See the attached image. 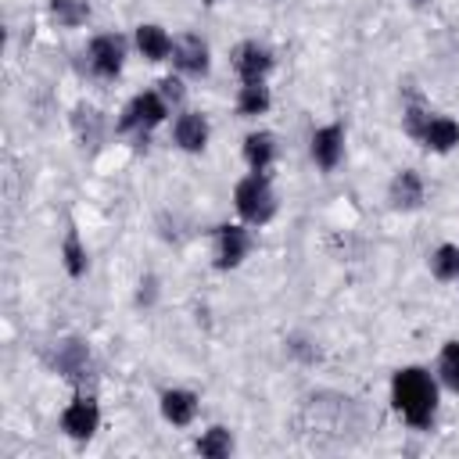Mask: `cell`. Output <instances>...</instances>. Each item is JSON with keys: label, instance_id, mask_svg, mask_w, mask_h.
<instances>
[{"label": "cell", "instance_id": "cell-5", "mask_svg": "<svg viewBox=\"0 0 459 459\" xmlns=\"http://www.w3.org/2000/svg\"><path fill=\"white\" fill-rule=\"evenodd\" d=\"M122 61H126V43L118 36H97L90 43V68H93V75L115 79L122 72Z\"/></svg>", "mask_w": 459, "mask_h": 459}, {"label": "cell", "instance_id": "cell-1", "mask_svg": "<svg viewBox=\"0 0 459 459\" xmlns=\"http://www.w3.org/2000/svg\"><path fill=\"white\" fill-rule=\"evenodd\" d=\"M391 398H394V409L402 412V420L409 427H416V430L430 427L434 409H437V387H434L427 369H420V366L398 369L391 380Z\"/></svg>", "mask_w": 459, "mask_h": 459}, {"label": "cell", "instance_id": "cell-6", "mask_svg": "<svg viewBox=\"0 0 459 459\" xmlns=\"http://www.w3.org/2000/svg\"><path fill=\"white\" fill-rule=\"evenodd\" d=\"M233 68L240 72L244 82H265V72L273 68V54L262 47V43H240L233 50Z\"/></svg>", "mask_w": 459, "mask_h": 459}, {"label": "cell", "instance_id": "cell-17", "mask_svg": "<svg viewBox=\"0 0 459 459\" xmlns=\"http://www.w3.org/2000/svg\"><path fill=\"white\" fill-rule=\"evenodd\" d=\"M50 14L57 18V25L75 29L90 18V0H50Z\"/></svg>", "mask_w": 459, "mask_h": 459}, {"label": "cell", "instance_id": "cell-2", "mask_svg": "<svg viewBox=\"0 0 459 459\" xmlns=\"http://www.w3.org/2000/svg\"><path fill=\"white\" fill-rule=\"evenodd\" d=\"M233 201H237L240 219L251 222V226H262L276 215V194H273V186L262 172H251L247 179H240L237 190H233Z\"/></svg>", "mask_w": 459, "mask_h": 459}, {"label": "cell", "instance_id": "cell-7", "mask_svg": "<svg viewBox=\"0 0 459 459\" xmlns=\"http://www.w3.org/2000/svg\"><path fill=\"white\" fill-rule=\"evenodd\" d=\"M341 154H344V129L341 126L316 129V136H312V158H316V165L323 172H330V169H337Z\"/></svg>", "mask_w": 459, "mask_h": 459}, {"label": "cell", "instance_id": "cell-8", "mask_svg": "<svg viewBox=\"0 0 459 459\" xmlns=\"http://www.w3.org/2000/svg\"><path fill=\"white\" fill-rule=\"evenodd\" d=\"M172 61L179 72H190V75H204L208 72V47L204 39L197 36H179L172 43Z\"/></svg>", "mask_w": 459, "mask_h": 459}, {"label": "cell", "instance_id": "cell-16", "mask_svg": "<svg viewBox=\"0 0 459 459\" xmlns=\"http://www.w3.org/2000/svg\"><path fill=\"white\" fill-rule=\"evenodd\" d=\"M269 108V86L265 82H244L240 86V97H237V111L240 115H262Z\"/></svg>", "mask_w": 459, "mask_h": 459}, {"label": "cell", "instance_id": "cell-23", "mask_svg": "<svg viewBox=\"0 0 459 459\" xmlns=\"http://www.w3.org/2000/svg\"><path fill=\"white\" fill-rule=\"evenodd\" d=\"M158 93H161L165 100L179 104V100H183V82H179V79H172V75H165V79L158 82Z\"/></svg>", "mask_w": 459, "mask_h": 459}, {"label": "cell", "instance_id": "cell-3", "mask_svg": "<svg viewBox=\"0 0 459 459\" xmlns=\"http://www.w3.org/2000/svg\"><path fill=\"white\" fill-rule=\"evenodd\" d=\"M165 115H169V100H165L158 90H147V93H136V97L126 104L118 129H122V133H129V129H143V133H147V129H154Z\"/></svg>", "mask_w": 459, "mask_h": 459}, {"label": "cell", "instance_id": "cell-18", "mask_svg": "<svg viewBox=\"0 0 459 459\" xmlns=\"http://www.w3.org/2000/svg\"><path fill=\"white\" fill-rule=\"evenodd\" d=\"M197 452L208 455V459H222V455H230V452H233V437H230V430H226V427H212V430H204L201 441H197Z\"/></svg>", "mask_w": 459, "mask_h": 459}, {"label": "cell", "instance_id": "cell-14", "mask_svg": "<svg viewBox=\"0 0 459 459\" xmlns=\"http://www.w3.org/2000/svg\"><path fill=\"white\" fill-rule=\"evenodd\" d=\"M136 47H140V54L147 61H165L172 54V39H169V32L161 25H140L136 29Z\"/></svg>", "mask_w": 459, "mask_h": 459}, {"label": "cell", "instance_id": "cell-20", "mask_svg": "<svg viewBox=\"0 0 459 459\" xmlns=\"http://www.w3.org/2000/svg\"><path fill=\"white\" fill-rule=\"evenodd\" d=\"M57 369L65 377H82V369H86V348L79 341H65L57 348Z\"/></svg>", "mask_w": 459, "mask_h": 459}, {"label": "cell", "instance_id": "cell-15", "mask_svg": "<svg viewBox=\"0 0 459 459\" xmlns=\"http://www.w3.org/2000/svg\"><path fill=\"white\" fill-rule=\"evenodd\" d=\"M244 158H247L251 172H265L276 158V136L273 133H251L244 140Z\"/></svg>", "mask_w": 459, "mask_h": 459}, {"label": "cell", "instance_id": "cell-19", "mask_svg": "<svg viewBox=\"0 0 459 459\" xmlns=\"http://www.w3.org/2000/svg\"><path fill=\"white\" fill-rule=\"evenodd\" d=\"M430 273L437 276V280H455L459 276V247L455 244H441L434 255H430Z\"/></svg>", "mask_w": 459, "mask_h": 459}, {"label": "cell", "instance_id": "cell-21", "mask_svg": "<svg viewBox=\"0 0 459 459\" xmlns=\"http://www.w3.org/2000/svg\"><path fill=\"white\" fill-rule=\"evenodd\" d=\"M437 373H441V380L459 394V341H448L445 348H441V362H437Z\"/></svg>", "mask_w": 459, "mask_h": 459}, {"label": "cell", "instance_id": "cell-11", "mask_svg": "<svg viewBox=\"0 0 459 459\" xmlns=\"http://www.w3.org/2000/svg\"><path fill=\"white\" fill-rule=\"evenodd\" d=\"M391 204L402 208V212H412L423 204V179L412 172V169H402L391 183Z\"/></svg>", "mask_w": 459, "mask_h": 459}, {"label": "cell", "instance_id": "cell-12", "mask_svg": "<svg viewBox=\"0 0 459 459\" xmlns=\"http://www.w3.org/2000/svg\"><path fill=\"white\" fill-rule=\"evenodd\" d=\"M161 416L169 423H176V427H186L197 416V394L194 391H179V387L165 391L161 394Z\"/></svg>", "mask_w": 459, "mask_h": 459}, {"label": "cell", "instance_id": "cell-22", "mask_svg": "<svg viewBox=\"0 0 459 459\" xmlns=\"http://www.w3.org/2000/svg\"><path fill=\"white\" fill-rule=\"evenodd\" d=\"M65 269H68V276H82L86 273V251H82V244H79V237L75 233H68L65 237Z\"/></svg>", "mask_w": 459, "mask_h": 459}, {"label": "cell", "instance_id": "cell-13", "mask_svg": "<svg viewBox=\"0 0 459 459\" xmlns=\"http://www.w3.org/2000/svg\"><path fill=\"white\" fill-rule=\"evenodd\" d=\"M420 143H423V147H430V151H437V154L452 151V147L459 143V122H452V118H445V115L427 118V129H423Z\"/></svg>", "mask_w": 459, "mask_h": 459}, {"label": "cell", "instance_id": "cell-4", "mask_svg": "<svg viewBox=\"0 0 459 459\" xmlns=\"http://www.w3.org/2000/svg\"><path fill=\"white\" fill-rule=\"evenodd\" d=\"M97 423H100V409H97V402L86 398V394H79V398L61 412V427H65V434L75 437V441L93 437Z\"/></svg>", "mask_w": 459, "mask_h": 459}, {"label": "cell", "instance_id": "cell-9", "mask_svg": "<svg viewBox=\"0 0 459 459\" xmlns=\"http://www.w3.org/2000/svg\"><path fill=\"white\" fill-rule=\"evenodd\" d=\"M219 269H233L247 255V230L244 226H219Z\"/></svg>", "mask_w": 459, "mask_h": 459}, {"label": "cell", "instance_id": "cell-10", "mask_svg": "<svg viewBox=\"0 0 459 459\" xmlns=\"http://www.w3.org/2000/svg\"><path fill=\"white\" fill-rule=\"evenodd\" d=\"M172 136H176V143H179L183 151H204V143H208V122H204V115L183 111V115L176 118Z\"/></svg>", "mask_w": 459, "mask_h": 459}]
</instances>
